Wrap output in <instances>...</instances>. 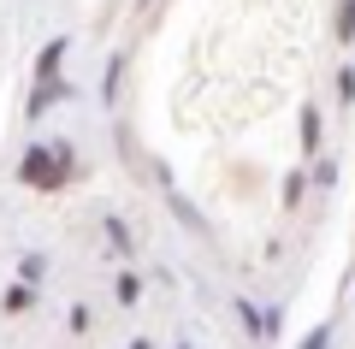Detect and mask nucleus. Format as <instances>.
<instances>
[{"mask_svg": "<svg viewBox=\"0 0 355 349\" xmlns=\"http://www.w3.org/2000/svg\"><path fill=\"white\" fill-rule=\"evenodd\" d=\"M338 36H343V42L355 36V0H338Z\"/></svg>", "mask_w": 355, "mask_h": 349, "instance_id": "obj_1", "label": "nucleus"}, {"mask_svg": "<svg viewBox=\"0 0 355 349\" xmlns=\"http://www.w3.org/2000/svg\"><path fill=\"white\" fill-rule=\"evenodd\" d=\"M302 349H326V332H314V337H308V343Z\"/></svg>", "mask_w": 355, "mask_h": 349, "instance_id": "obj_2", "label": "nucleus"}]
</instances>
